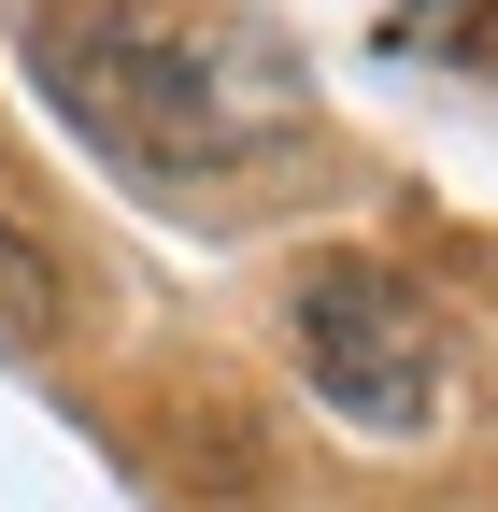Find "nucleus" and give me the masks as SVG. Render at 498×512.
I'll return each instance as SVG.
<instances>
[{
	"label": "nucleus",
	"instance_id": "f257e3e1",
	"mask_svg": "<svg viewBox=\"0 0 498 512\" xmlns=\"http://www.w3.org/2000/svg\"><path fill=\"white\" fill-rule=\"evenodd\" d=\"M29 72L114 171H157V185H214L299 143V114H314L271 43L157 15V0H29Z\"/></svg>",
	"mask_w": 498,
	"mask_h": 512
},
{
	"label": "nucleus",
	"instance_id": "f03ea898",
	"mask_svg": "<svg viewBox=\"0 0 498 512\" xmlns=\"http://www.w3.org/2000/svg\"><path fill=\"white\" fill-rule=\"evenodd\" d=\"M285 328H299V370H314V399H328L342 427H370V441L442 427V313H427L385 256H328V271H299Z\"/></svg>",
	"mask_w": 498,
	"mask_h": 512
},
{
	"label": "nucleus",
	"instance_id": "7ed1b4c3",
	"mask_svg": "<svg viewBox=\"0 0 498 512\" xmlns=\"http://www.w3.org/2000/svg\"><path fill=\"white\" fill-rule=\"evenodd\" d=\"M57 313H72V285H57L43 228H15V214H0V328H15V342H57Z\"/></svg>",
	"mask_w": 498,
	"mask_h": 512
},
{
	"label": "nucleus",
	"instance_id": "20e7f679",
	"mask_svg": "<svg viewBox=\"0 0 498 512\" xmlns=\"http://www.w3.org/2000/svg\"><path fill=\"white\" fill-rule=\"evenodd\" d=\"M385 29H399V43H427V57H456V72H484V86H498V0H399Z\"/></svg>",
	"mask_w": 498,
	"mask_h": 512
}]
</instances>
